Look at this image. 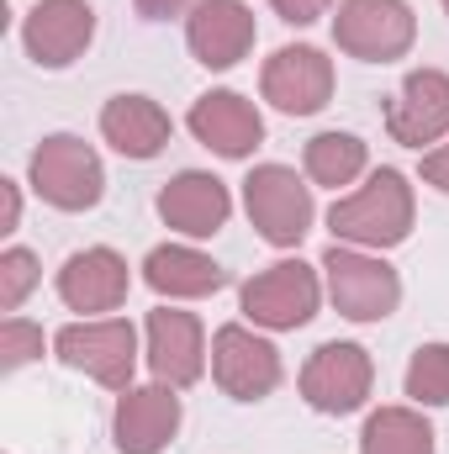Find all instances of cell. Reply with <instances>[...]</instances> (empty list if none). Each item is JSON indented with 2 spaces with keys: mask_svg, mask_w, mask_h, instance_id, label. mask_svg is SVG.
I'll use <instances>...</instances> for the list:
<instances>
[{
  "mask_svg": "<svg viewBox=\"0 0 449 454\" xmlns=\"http://www.w3.org/2000/svg\"><path fill=\"white\" fill-rule=\"evenodd\" d=\"M238 301H243V317H248L254 328L291 333V328H302V323L318 317L323 286H318V270H312V264H302V259H280V264L259 270L254 280H243Z\"/></svg>",
  "mask_w": 449,
  "mask_h": 454,
  "instance_id": "5",
  "label": "cell"
},
{
  "mask_svg": "<svg viewBox=\"0 0 449 454\" xmlns=\"http://www.w3.org/2000/svg\"><path fill=\"white\" fill-rule=\"evenodd\" d=\"M32 191L59 207V212H91L101 196H106V169H101V153L75 137V132H53L32 148Z\"/></svg>",
  "mask_w": 449,
  "mask_h": 454,
  "instance_id": "2",
  "label": "cell"
},
{
  "mask_svg": "<svg viewBox=\"0 0 449 454\" xmlns=\"http://www.w3.org/2000/svg\"><path fill=\"white\" fill-rule=\"evenodd\" d=\"M386 132L402 148H423L449 137V74L445 69H413L402 90L386 101Z\"/></svg>",
  "mask_w": 449,
  "mask_h": 454,
  "instance_id": "13",
  "label": "cell"
},
{
  "mask_svg": "<svg viewBox=\"0 0 449 454\" xmlns=\"http://www.w3.org/2000/svg\"><path fill=\"white\" fill-rule=\"evenodd\" d=\"M169 132H175L169 112L159 101H148V96H112L101 106V137L112 143L122 159H154V153H164Z\"/></svg>",
  "mask_w": 449,
  "mask_h": 454,
  "instance_id": "19",
  "label": "cell"
},
{
  "mask_svg": "<svg viewBox=\"0 0 449 454\" xmlns=\"http://www.w3.org/2000/svg\"><path fill=\"white\" fill-rule=\"evenodd\" d=\"M212 380L232 402H264L280 386V348L243 323H227L212 333Z\"/></svg>",
  "mask_w": 449,
  "mask_h": 454,
  "instance_id": "9",
  "label": "cell"
},
{
  "mask_svg": "<svg viewBox=\"0 0 449 454\" xmlns=\"http://www.w3.org/2000/svg\"><path fill=\"white\" fill-rule=\"evenodd\" d=\"M413 37H418V21L407 0H338L334 43L349 59L391 64V59H407Z\"/></svg>",
  "mask_w": 449,
  "mask_h": 454,
  "instance_id": "7",
  "label": "cell"
},
{
  "mask_svg": "<svg viewBox=\"0 0 449 454\" xmlns=\"http://www.w3.org/2000/svg\"><path fill=\"white\" fill-rule=\"evenodd\" d=\"M53 354H59L69 370L91 375L96 386L127 391V386H132V370H138V333H132L127 317H85V323L59 328Z\"/></svg>",
  "mask_w": 449,
  "mask_h": 454,
  "instance_id": "4",
  "label": "cell"
},
{
  "mask_svg": "<svg viewBox=\"0 0 449 454\" xmlns=\"http://www.w3.org/2000/svg\"><path fill=\"white\" fill-rule=\"evenodd\" d=\"M445 11H449V0H445Z\"/></svg>",
  "mask_w": 449,
  "mask_h": 454,
  "instance_id": "30",
  "label": "cell"
},
{
  "mask_svg": "<svg viewBox=\"0 0 449 454\" xmlns=\"http://www.w3.org/2000/svg\"><path fill=\"white\" fill-rule=\"evenodd\" d=\"M127 286H132V275H127V259L116 248H80L59 270L64 307L69 312H91V317L96 312H116L127 301Z\"/></svg>",
  "mask_w": 449,
  "mask_h": 454,
  "instance_id": "17",
  "label": "cell"
},
{
  "mask_svg": "<svg viewBox=\"0 0 449 454\" xmlns=\"http://www.w3.org/2000/svg\"><path fill=\"white\" fill-rule=\"evenodd\" d=\"M185 11H196V0H138V16H148V21H169Z\"/></svg>",
  "mask_w": 449,
  "mask_h": 454,
  "instance_id": "29",
  "label": "cell"
},
{
  "mask_svg": "<svg viewBox=\"0 0 449 454\" xmlns=\"http://www.w3.org/2000/svg\"><path fill=\"white\" fill-rule=\"evenodd\" d=\"M323 275H328V296L349 323H381L397 312L402 301V280L386 259L365 254V248H343L334 243L323 254Z\"/></svg>",
  "mask_w": 449,
  "mask_h": 454,
  "instance_id": "6",
  "label": "cell"
},
{
  "mask_svg": "<svg viewBox=\"0 0 449 454\" xmlns=\"http://www.w3.org/2000/svg\"><path fill=\"white\" fill-rule=\"evenodd\" d=\"M243 207H248V223L259 227V238L275 243V248H296V243L312 232V217H318L312 185H307L296 169H286V164H259V169H248V180H243Z\"/></svg>",
  "mask_w": 449,
  "mask_h": 454,
  "instance_id": "3",
  "label": "cell"
},
{
  "mask_svg": "<svg viewBox=\"0 0 449 454\" xmlns=\"http://www.w3.org/2000/svg\"><path fill=\"white\" fill-rule=\"evenodd\" d=\"M37 280H43L37 254H27V248H5V254H0V312H16Z\"/></svg>",
  "mask_w": 449,
  "mask_h": 454,
  "instance_id": "24",
  "label": "cell"
},
{
  "mask_svg": "<svg viewBox=\"0 0 449 454\" xmlns=\"http://www.w3.org/2000/svg\"><path fill=\"white\" fill-rule=\"evenodd\" d=\"M328 227L349 248H397L413 232V185L402 169H375L359 191L328 207Z\"/></svg>",
  "mask_w": 449,
  "mask_h": 454,
  "instance_id": "1",
  "label": "cell"
},
{
  "mask_svg": "<svg viewBox=\"0 0 449 454\" xmlns=\"http://www.w3.org/2000/svg\"><path fill=\"white\" fill-rule=\"evenodd\" d=\"M302 164H307V180H312V185L343 191V185H354V180L365 175V164H370V148H365L354 132H318V137L307 143Z\"/></svg>",
  "mask_w": 449,
  "mask_h": 454,
  "instance_id": "22",
  "label": "cell"
},
{
  "mask_svg": "<svg viewBox=\"0 0 449 454\" xmlns=\"http://www.w3.org/2000/svg\"><path fill=\"white\" fill-rule=\"evenodd\" d=\"M143 280L169 296V301H196V296H212L223 291V264L207 259L201 248H185V243H159L148 259H143Z\"/></svg>",
  "mask_w": 449,
  "mask_h": 454,
  "instance_id": "20",
  "label": "cell"
},
{
  "mask_svg": "<svg viewBox=\"0 0 449 454\" xmlns=\"http://www.w3.org/2000/svg\"><path fill=\"white\" fill-rule=\"evenodd\" d=\"M185 127L196 132V143H207L223 159H248L264 143V116H259L254 101H243L238 90H207L191 106Z\"/></svg>",
  "mask_w": 449,
  "mask_h": 454,
  "instance_id": "16",
  "label": "cell"
},
{
  "mask_svg": "<svg viewBox=\"0 0 449 454\" xmlns=\"http://www.w3.org/2000/svg\"><path fill=\"white\" fill-rule=\"evenodd\" d=\"M259 90L275 112L286 116H312L334 101V59L312 43H291V48H275L264 59V74H259Z\"/></svg>",
  "mask_w": 449,
  "mask_h": 454,
  "instance_id": "8",
  "label": "cell"
},
{
  "mask_svg": "<svg viewBox=\"0 0 449 454\" xmlns=\"http://www.w3.org/2000/svg\"><path fill=\"white\" fill-rule=\"evenodd\" d=\"M418 175H423V185H434V191H445V196H449V143H439V148H429V153H423Z\"/></svg>",
  "mask_w": 449,
  "mask_h": 454,
  "instance_id": "27",
  "label": "cell"
},
{
  "mask_svg": "<svg viewBox=\"0 0 449 454\" xmlns=\"http://www.w3.org/2000/svg\"><path fill=\"white\" fill-rule=\"evenodd\" d=\"M96 37V11L85 0H37L21 21V43L37 69H69Z\"/></svg>",
  "mask_w": 449,
  "mask_h": 454,
  "instance_id": "11",
  "label": "cell"
},
{
  "mask_svg": "<svg viewBox=\"0 0 449 454\" xmlns=\"http://www.w3.org/2000/svg\"><path fill=\"white\" fill-rule=\"evenodd\" d=\"M370 380H375V364H370V354L359 343H323L302 364V396H307V407L334 412V418L365 407Z\"/></svg>",
  "mask_w": 449,
  "mask_h": 454,
  "instance_id": "10",
  "label": "cell"
},
{
  "mask_svg": "<svg viewBox=\"0 0 449 454\" xmlns=\"http://www.w3.org/2000/svg\"><path fill=\"white\" fill-rule=\"evenodd\" d=\"M148 370L154 380L185 391L207 375V333L191 312H175V307H159L148 312Z\"/></svg>",
  "mask_w": 449,
  "mask_h": 454,
  "instance_id": "14",
  "label": "cell"
},
{
  "mask_svg": "<svg viewBox=\"0 0 449 454\" xmlns=\"http://www.w3.org/2000/svg\"><path fill=\"white\" fill-rule=\"evenodd\" d=\"M180 396L175 386L154 380V386H127L122 402H116L112 418V439L122 454H164L169 439L180 434Z\"/></svg>",
  "mask_w": 449,
  "mask_h": 454,
  "instance_id": "12",
  "label": "cell"
},
{
  "mask_svg": "<svg viewBox=\"0 0 449 454\" xmlns=\"http://www.w3.org/2000/svg\"><path fill=\"white\" fill-rule=\"evenodd\" d=\"M227 212H232V196L217 175L207 169H180L164 191H159V217L185 232V238H212L227 227Z\"/></svg>",
  "mask_w": 449,
  "mask_h": 454,
  "instance_id": "18",
  "label": "cell"
},
{
  "mask_svg": "<svg viewBox=\"0 0 449 454\" xmlns=\"http://www.w3.org/2000/svg\"><path fill=\"white\" fill-rule=\"evenodd\" d=\"M270 5H275L280 21H291V27H312L318 16H328L334 0H270Z\"/></svg>",
  "mask_w": 449,
  "mask_h": 454,
  "instance_id": "26",
  "label": "cell"
},
{
  "mask_svg": "<svg viewBox=\"0 0 449 454\" xmlns=\"http://www.w3.org/2000/svg\"><path fill=\"white\" fill-rule=\"evenodd\" d=\"M407 396L418 407H449V343H423L407 364Z\"/></svg>",
  "mask_w": 449,
  "mask_h": 454,
  "instance_id": "23",
  "label": "cell"
},
{
  "mask_svg": "<svg viewBox=\"0 0 449 454\" xmlns=\"http://www.w3.org/2000/svg\"><path fill=\"white\" fill-rule=\"evenodd\" d=\"M43 354V328H32V323H21V317H5L0 323V370L11 375V370H21V364H32Z\"/></svg>",
  "mask_w": 449,
  "mask_h": 454,
  "instance_id": "25",
  "label": "cell"
},
{
  "mask_svg": "<svg viewBox=\"0 0 449 454\" xmlns=\"http://www.w3.org/2000/svg\"><path fill=\"white\" fill-rule=\"evenodd\" d=\"M359 454H434V428L413 407H381L365 418Z\"/></svg>",
  "mask_w": 449,
  "mask_h": 454,
  "instance_id": "21",
  "label": "cell"
},
{
  "mask_svg": "<svg viewBox=\"0 0 449 454\" xmlns=\"http://www.w3.org/2000/svg\"><path fill=\"white\" fill-rule=\"evenodd\" d=\"M185 43L196 64L232 69L254 48V11L243 0H196V11L185 16Z\"/></svg>",
  "mask_w": 449,
  "mask_h": 454,
  "instance_id": "15",
  "label": "cell"
},
{
  "mask_svg": "<svg viewBox=\"0 0 449 454\" xmlns=\"http://www.w3.org/2000/svg\"><path fill=\"white\" fill-rule=\"evenodd\" d=\"M21 223V191H16V180H0V232H16Z\"/></svg>",
  "mask_w": 449,
  "mask_h": 454,
  "instance_id": "28",
  "label": "cell"
}]
</instances>
